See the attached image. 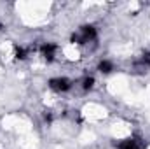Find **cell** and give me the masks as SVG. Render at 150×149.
<instances>
[{"instance_id": "7", "label": "cell", "mask_w": 150, "mask_h": 149, "mask_svg": "<svg viewBox=\"0 0 150 149\" xmlns=\"http://www.w3.org/2000/svg\"><path fill=\"white\" fill-rule=\"evenodd\" d=\"M94 84H96V79H94L93 75H84V77L80 79V88H82L84 91H91V90L94 88Z\"/></svg>"}, {"instance_id": "4", "label": "cell", "mask_w": 150, "mask_h": 149, "mask_svg": "<svg viewBox=\"0 0 150 149\" xmlns=\"http://www.w3.org/2000/svg\"><path fill=\"white\" fill-rule=\"evenodd\" d=\"M117 149H145V140L140 135H131L117 142Z\"/></svg>"}, {"instance_id": "9", "label": "cell", "mask_w": 150, "mask_h": 149, "mask_svg": "<svg viewBox=\"0 0 150 149\" xmlns=\"http://www.w3.org/2000/svg\"><path fill=\"white\" fill-rule=\"evenodd\" d=\"M0 30H2V23H0Z\"/></svg>"}, {"instance_id": "5", "label": "cell", "mask_w": 150, "mask_h": 149, "mask_svg": "<svg viewBox=\"0 0 150 149\" xmlns=\"http://www.w3.org/2000/svg\"><path fill=\"white\" fill-rule=\"evenodd\" d=\"M38 53H40V56H42L47 63H51V62H54V60H56L58 46H56V44H52V42H44V44L38 47Z\"/></svg>"}, {"instance_id": "2", "label": "cell", "mask_w": 150, "mask_h": 149, "mask_svg": "<svg viewBox=\"0 0 150 149\" xmlns=\"http://www.w3.org/2000/svg\"><path fill=\"white\" fill-rule=\"evenodd\" d=\"M131 69L134 74H145L150 70V51H143L142 54H138L133 63H131Z\"/></svg>"}, {"instance_id": "6", "label": "cell", "mask_w": 150, "mask_h": 149, "mask_svg": "<svg viewBox=\"0 0 150 149\" xmlns=\"http://www.w3.org/2000/svg\"><path fill=\"white\" fill-rule=\"evenodd\" d=\"M98 70H100L103 75H108V74H112L113 70H115V65H113L112 60H101V62L98 63Z\"/></svg>"}, {"instance_id": "8", "label": "cell", "mask_w": 150, "mask_h": 149, "mask_svg": "<svg viewBox=\"0 0 150 149\" xmlns=\"http://www.w3.org/2000/svg\"><path fill=\"white\" fill-rule=\"evenodd\" d=\"M14 56L16 60H26L28 58V49L23 46H14Z\"/></svg>"}, {"instance_id": "1", "label": "cell", "mask_w": 150, "mask_h": 149, "mask_svg": "<svg viewBox=\"0 0 150 149\" xmlns=\"http://www.w3.org/2000/svg\"><path fill=\"white\" fill-rule=\"evenodd\" d=\"M96 39H98V32L93 25H82L72 35V42L77 46H87L91 42H96Z\"/></svg>"}, {"instance_id": "3", "label": "cell", "mask_w": 150, "mask_h": 149, "mask_svg": "<svg viewBox=\"0 0 150 149\" xmlns=\"http://www.w3.org/2000/svg\"><path fill=\"white\" fill-rule=\"evenodd\" d=\"M47 84L54 93H67L74 88V81L68 77H52V79H49Z\"/></svg>"}]
</instances>
